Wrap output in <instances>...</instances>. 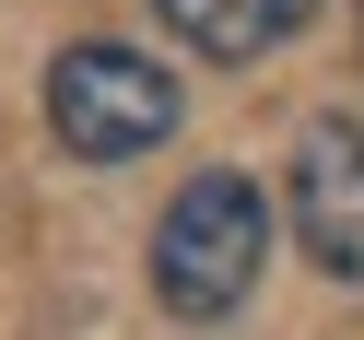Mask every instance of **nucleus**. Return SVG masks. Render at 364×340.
Wrapping results in <instances>:
<instances>
[{"label":"nucleus","instance_id":"f257e3e1","mask_svg":"<svg viewBox=\"0 0 364 340\" xmlns=\"http://www.w3.org/2000/svg\"><path fill=\"white\" fill-rule=\"evenodd\" d=\"M259 270H270V188L235 176V165L188 176L165 199V223H153V293H165V317H235L259 293Z\"/></svg>","mask_w":364,"mask_h":340},{"label":"nucleus","instance_id":"f03ea898","mask_svg":"<svg viewBox=\"0 0 364 340\" xmlns=\"http://www.w3.org/2000/svg\"><path fill=\"white\" fill-rule=\"evenodd\" d=\"M48 129H59V153H82V165H129V153H153L176 129V71L165 59H141V48H59V71H48Z\"/></svg>","mask_w":364,"mask_h":340},{"label":"nucleus","instance_id":"7ed1b4c3","mask_svg":"<svg viewBox=\"0 0 364 340\" xmlns=\"http://www.w3.org/2000/svg\"><path fill=\"white\" fill-rule=\"evenodd\" d=\"M294 235L329 282H364V106H329V118L294 141Z\"/></svg>","mask_w":364,"mask_h":340},{"label":"nucleus","instance_id":"20e7f679","mask_svg":"<svg viewBox=\"0 0 364 340\" xmlns=\"http://www.w3.org/2000/svg\"><path fill=\"white\" fill-rule=\"evenodd\" d=\"M153 12H165V35L188 59H223V71L235 59H270L282 35L317 24V0H153Z\"/></svg>","mask_w":364,"mask_h":340}]
</instances>
